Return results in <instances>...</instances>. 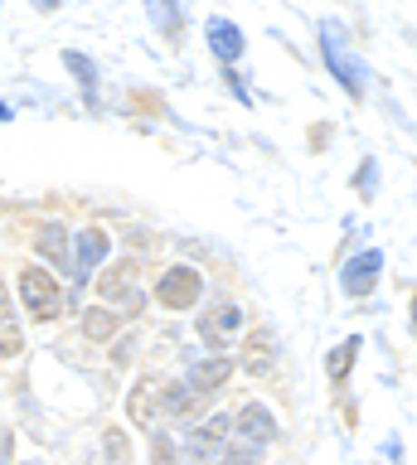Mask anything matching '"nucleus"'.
I'll return each mask as SVG.
<instances>
[{"label": "nucleus", "mask_w": 417, "mask_h": 465, "mask_svg": "<svg viewBox=\"0 0 417 465\" xmlns=\"http://www.w3.org/2000/svg\"><path fill=\"white\" fill-rule=\"evenodd\" d=\"M107 247H112V238H107L103 228L78 232V282H88V276L97 272V262L107 257Z\"/></svg>", "instance_id": "obj_8"}, {"label": "nucleus", "mask_w": 417, "mask_h": 465, "mask_svg": "<svg viewBox=\"0 0 417 465\" xmlns=\"http://www.w3.org/2000/svg\"><path fill=\"white\" fill-rule=\"evenodd\" d=\"M20 354V325L10 315V301H5V286H0V359Z\"/></svg>", "instance_id": "obj_12"}, {"label": "nucleus", "mask_w": 417, "mask_h": 465, "mask_svg": "<svg viewBox=\"0 0 417 465\" xmlns=\"http://www.w3.org/2000/svg\"><path fill=\"white\" fill-rule=\"evenodd\" d=\"M379 272H383V252H379V247H369V252L350 257V262H344V272H340L344 296H369L373 282H379Z\"/></svg>", "instance_id": "obj_3"}, {"label": "nucleus", "mask_w": 417, "mask_h": 465, "mask_svg": "<svg viewBox=\"0 0 417 465\" xmlns=\"http://www.w3.org/2000/svg\"><path fill=\"white\" fill-rule=\"evenodd\" d=\"M151 392H155V383H141V388L132 392V417H136V421L151 417Z\"/></svg>", "instance_id": "obj_20"}, {"label": "nucleus", "mask_w": 417, "mask_h": 465, "mask_svg": "<svg viewBox=\"0 0 417 465\" xmlns=\"http://www.w3.org/2000/svg\"><path fill=\"white\" fill-rule=\"evenodd\" d=\"M243 325V315H238V305H213V311L199 320V334H204L209 344H223L228 334H233Z\"/></svg>", "instance_id": "obj_9"}, {"label": "nucleus", "mask_w": 417, "mask_h": 465, "mask_svg": "<svg viewBox=\"0 0 417 465\" xmlns=\"http://www.w3.org/2000/svg\"><path fill=\"white\" fill-rule=\"evenodd\" d=\"M209 49L223 58V64H233L243 54V29L233 20H209Z\"/></svg>", "instance_id": "obj_10"}, {"label": "nucleus", "mask_w": 417, "mask_h": 465, "mask_svg": "<svg viewBox=\"0 0 417 465\" xmlns=\"http://www.w3.org/2000/svg\"><path fill=\"white\" fill-rule=\"evenodd\" d=\"M354 354H359V340H344V344L335 349V354H330V378H335V383H340L344 373H350V363H354Z\"/></svg>", "instance_id": "obj_16"}, {"label": "nucleus", "mask_w": 417, "mask_h": 465, "mask_svg": "<svg viewBox=\"0 0 417 465\" xmlns=\"http://www.w3.org/2000/svg\"><path fill=\"white\" fill-rule=\"evenodd\" d=\"M64 64L74 68L78 78H83V87H88V93H93V83H97V68L88 64V58H83V54H64Z\"/></svg>", "instance_id": "obj_19"}, {"label": "nucleus", "mask_w": 417, "mask_h": 465, "mask_svg": "<svg viewBox=\"0 0 417 465\" xmlns=\"http://www.w3.org/2000/svg\"><path fill=\"white\" fill-rule=\"evenodd\" d=\"M228 436H233V431H228V417L219 412V417H209L204 427L190 436V450H194V456H204V460H213V456L228 446Z\"/></svg>", "instance_id": "obj_5"}, {"label": "nucleus", "mask_w": 417, "mask_h": 465, "mask_svg": "<svg viewBox=\"0 0 417 465\" xmlns=\"http://www.w3.org/2000/svg\"><path fill=\"white\" fill-rule=\"evenodd\" d=\"M83 334H88V340H112V334H117V315H112L107 305H93V311L83 315Z\"/></svg>", "instance_id": "obj_13"}, {"label": "nucleus", "mask_w": 417, "mask_h": 465, "mask_svg": "<svg viewBox=\"0 0 417 465\" xmlns=\"http://www.w3.org/2000/svg\"><path fill=\"white\" fill-rule=\"evenodd\" d=\"M107 450H112V465H126V436L122 431H107Z\"/></svg>", "instance_id": "obj_22"}, {"label": "nucleus", "mask_w": 417, "mask_h": 465, "mask_svg": "<svg viewBox=\"0 0 417 465\" xmlns=\"http://www.w3.org/2000/svg\"><path fill=\"white\" fill-rule=\"evenodd\" d=\"M132 276H136L132 262H117V267H112V272L103 276V296H107V301H141Z\"/></svg>", "instance_id": "obj_11"}, {"label": "nucleus", "mask_w": 417, "mask_h": 465, "mask_svg": "<svg viewBox=\"0 0 417 465\" xmlns=\"http://www.w3.org/2000/svg\"><path fill=\"white\" fill-rule=\"evenodd\" d=\"M39 252H45V257H54V262H64V228L59 223H49L45 232H39Z\"/></svg>", "instance_id": "obj_17"}, {"label": "nucleus", "mask_w": 417, "mask_h": 465, "mask_svg": "<svg viewBox=\"0 0 417 465\" xmlns=\"http://www.w3.org/2000/svg\"><path fill=\"white\" fill-rule=\"evenodd\" d=\"M267 363H272V340H267V334H253V340H248V369L267 373Z\"/></svg>", "instance_id": "obj_15"}, {"label": "nucleus", "mask_w": 417, "mask_h": 465, "mask_svg": "<svg viewBox=\"0 0 417 465\" xmlns=\"http://www.w3.org/2000/svg\"><path fill=\"white\" fill-rule=\"evenodd\" d=\"M238 436H243V441H257V446H267L272 436H277V421H272V412H267V407L248 402V407L238 412Z\"/></svg>", "instance_id": "obj_6"}, {"label": "nucleus", "mask_w": 417, "mask_h": 465, "mask_svg": "<svg viewBox=\"0 0 417 465\" xmlns=\"http://www.w3.org/2000/svg\"><path fill=\"white\" fill-rule=\"evenodd\" d=\"M151 450H155V460H151V465H175V441H170L165 431L151 441Z\"/></svg>", "instance_id": "obj_21"}, {"label": "nucleus", "mask_w": 417, "mask_h": 465, "mask_svg": "<svg viewBox=\"0 0 417 465\" xmlns=\"http://www.w3.org/2000/svg\"><path fill=\"white\" fill-rule=\"evenodd\" d=\"M257 456H263V446H257V441H243V436H238V441L219 456V465H253Z\"/></svg>", "instance_id": "obj_14"}, {"label": "nucleus", "mask_w": 417, "mask_h": 465, "mask_svg": "<svg viewBox=\"0 0 417 465\" xmlns=\"http://www.w3.org/2000/svg\"><path fill=\"white\" fill-rule=\"evenodd\" d=\"M194 402H199V398H194V392H190V383H184V388L175 383V388H170V392H165V407H170V412H180V417H184V412H190V407H194Z\"/></svg>", "instance_id": "obj_18"}, {"label": "nucleus", "mask_w": 417, "mask_h": 465, "mask_svg": "<svg viewBox=\"0 0 417 465\" xmlns=\"http://www.w3.org/2000/svg\"><path fill=\"white\" fill-rule=\"evenodd\" d=\"M15 456V431H0V465H10Z\"/></svg>", "instance_id": "obj_23"}, {"label": "nucleus", "mask_w": 417, "mask_h": 465, "mask_svg": "<svg viewBox=\"0 0 417 465\" xmlns=\"http://www.w3.org/2000/svg\"><path fill=\"white\" fill-rule=\"evenodd\" d=\"M199 291H204V282H199V272L194 267H170L161 276V305H170V311H184V305H194L199 301Z\"/></svg>", "instance_id": "obj_4"}, {"label": "nucleus", "mask_w": 417, "mask_h": 465, "mask_svg": "<svg viewBox=\"0 0 417 465\" xmlns=\"http://www.w3.org/2000/svg\"><path fill=\"white\" fill-rule=\"evenodd\" d=\"M20 296H25V311L35 320H54L64 311V286L54 282L45 267H25L20 272Z\"/></svg>", "instance_id": "obj_2"}, {"label": "nucleus", "mask_w": 417, "mask_h": 465, "mask_svg": "<svg viewBox=\"0 0 417 465\" xmlns=\"http://www.w3.org/2000/svg\"><path fill=\"white\" fill-rule=\"evenodd\" d=\"M228 373H233V363H228L223 354H213V359H204V363H194L184 383H190V392H194V398H204V392H213V388H219Z\"/></svg>", "instance_id": "obj_7"}, {"label": "nucleus", "mask_w": 417, "mask_h": 465, "mask_svg": "<svg viewBox=\"0 0 417 465\" xmlns=\"http://www.w3.org/2000/svg\"><path fill=\"white\" fill-rule=\"evenodd\" d=\"M321 44H325V64H330V73H335V83H344V93H350V97H364V83H369L364 58L344 44V35L335 25H321Z\"/></svg>", "instance_id": "obj_1"}]
</instances>
